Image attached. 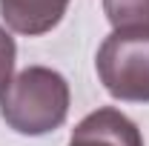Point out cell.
Returning <instances> with one entry per match:
<instances>
[{"mask_svg":"<svg viewBox=\"0 0 149 146\" xmlns=\"http://www.w3.org/2000/svg\"><path fill=\"white\" fill-rule=\"evenodd\" d=\"M72 92L66 77L49 66H29L0 92V117L17 135H46L63 126Z\"/></svg>","mask_w":149,"mask_h":146,"instance_id":"obj_1","label":"cell"},{"mask_svg":"<svg viewBox=\"0 0 149 146\" xmlns=\"http://www.w3.org/2000/svg\"><path fill=\"white\" fill-rule=\"evenodd\" d=\"M95 69L112 97L149 103V32H112L97 49Z\"/></svg>","mask_w":149,"mask_h":146,"instance_id":"obj_2","label":"cell"},{"mask_svg":"<svg viewBox=\"0 0 149 146\" xmlns=\"http://www.w3.org/2000/svg\"><path fill=\"white\" fill-rule=\"evenodd\" d=\"M69 146H143V135L120 109L103 106L89 112L72 129Z\"/></svg>","mask_w":149,"mask_h":146,"instance_id":"obj_3","label":"cell"},{"mask_svg":"<svg viewBox=\"0 0 149 146\" xmlns=\"http://www.w3.org/2000/svg\"><path fill=\"white\" fill-rule=\"evenodd\" d=\"M69 0H0V17L17 35L37 37L63 20Z\"/></svg>","mask_w":149,"mask_h":146,"instance_id":"obj_4","label":"cell"},{"mask_svg":"<svg viewBox=\"0 0 149 146\" xmlns=\"http://www.w3.org/2000/svg\"><path fill=\"white\" fill-rule=\"evenodd\" d=\"M115 32H149V0H103Z\"/></svg>","mask_w":149,"mask_h":146,"instance_id":"obj_5","label":"cell"},{"mask_svg":"<svg viewBox=\"0 0 149 146\" xmlns=\"http://www.w3.org/2000/svg\"><path fill=\"white\" fill-rule=\"evenodd\" d=\"M15 57H17V46L15 37L0 26V92L12 83V72H15Z\"/></svg>","mask_w":149,"mask_h":146,"instance_id":"obj_6","label":"cell"}]
</instances>
